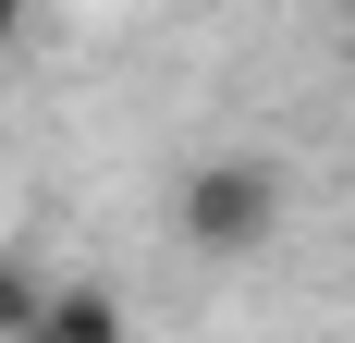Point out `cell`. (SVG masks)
<instances>
[{
  "instance_id": "6",
  "label": "cell",
  "mask_w": 355,
  "mask_h": 343,
  "mask_svg": "<svg viewBox=\"0 0 355 343\" xmlns=\"http://www.w3.org/2000/svg\"><path fill=\"white\" fill-rule=\"evenodd\" d=\"M343 12H355V0H343Z\"/></svg>"
},
{
  "instance_id": "1",
  "label": "cell",
  "mask_w": 355,
  "mask_h": 343,
  "mask_svg": "<svg viewBox=\"0 0 355 343\" xmlns=\"http://www.w3.org/2000/svg\"><path fill=\"white\" fill-rule=\"evenodd\" d=\"M172 233L196 258H257V245L282 233V160H257V147H209V160L172 184Z\"/></svg>"
},
{
  "instance_id": "5",
  "label": "cell",
  "mask_w": 355,
  "mask_h": 343,
  "mask_svg": "<svg viewBox=\"0 0 355 343\" xmlns=\"http://www.w3.org/2000/svg\"><path fill=\"white\" fill-rule=\"evenodd\" d=\"M25 343H49V331H25Z\"/></svg>"
},
{
  "instance_id": "3",
  "label": "cell",
  "mask_w": 355,
  "mask_h": 343,
  "mask_svg": "<svg viewBox=\"0 0 355 343\" xmlns=\"http://www.w3.org/2000/svg\"><path fill=\"white\" fill-rule=\"evenodd\" d=\"M37 319H49V270L37 258H0V343H25Z\"/></svg>"
},
{
  "instance_id": "4",
  "label": "cell",
  "mask_w": 355,
  "mask_h": 343,
  "mask_svg": "<svg viewBox=\"0 0 355 343\" xmlns=\"http://www.w3.org/2000/svg\"><path fill=\"white\" fill-rule=\"evenodd\" d=\"M25 25H37V0H0V49H25Z\"/></svg>"
},
{
  "instance_id": "2",
  "label": "cell",
  "mask_w": 355,
  "mask_h": 343,
  "mask_svg": "<svg viewBox=\"0 0 355 343\" xmlns=\"http://www.w3.org/2000/svg\"><path fill=\"white\" fill-rule=\"evenodd\" d=\"M49 343H123V294L110 282H49V319H37Z\"/></svg>"
}]
</instances>
